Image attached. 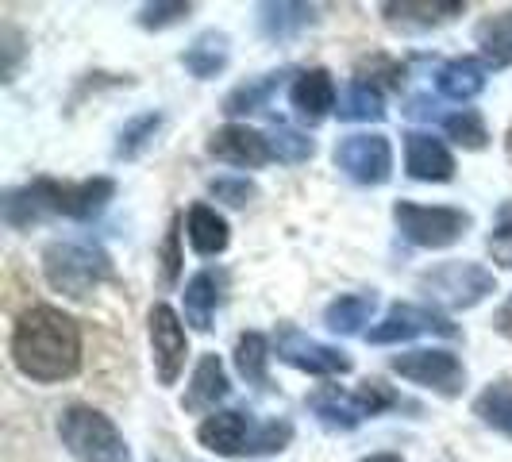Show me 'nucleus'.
Wrapping results in <instances>:
<instances>
[{
    "mask_svg": "<svg viewBox=\"0 0 512 462\" xmlns=\"http://www.w3.org/2000/svg\"><path fill=\"white\" fill-rule=\"evenodd\" d=\"M12 362L31 382H66L81 370V328L54 305H35L12 328Z\"/></svg>",
    "mask_w": 512,
    "mask_h": 462,
    "instance_id": "f257e3e1",
    "label": "nucleus"
},
{
    "mask_svg": "<svg viewBox=\"0 0 512 462\" xmlns=\"http://www.w3.org/2000/svg\"><path fill=\"white\" fill-rule=\"evenodd\" d=\"M116 193L112 178H89L77 185H62V181L39 178L20 189L4 193V224L8 228H31L39 220L51 216H66V220H93Z\"/></svg>",
    "mask_w": 512,
    "mask_h": 462,
    "instance_id": "f03ea898",
    "label": "nucleus"
},
{
    "mask_svg": "<svg viewBox=\"0 0 512 462\" xmlns=\"http://www.w3.org/2000/svg\"><path fill=\"white\" fill-rule=\"evenodd\" d=\"M43 278L62 297H89L112 278V258L93 239H54L43 251Z\"/></svg>",
    "mask_w": 512,
    "mask_h": 462,
    "instance_id": "7ed1b4c3",
    "label": "nucleus"
},
{
    "mask_svg": "<svg viewBox=\"0 0 512 462\" xmlns=\"http://www.w3.org/2000/svg\"><path fill=\"white\" fill-rule=\"evenodd\" d=\"M58 439L77 462H131L120 428L93 405H70L58 416Z\"/></svg>",
    "mask_w": 512,
    "mask_h": 462,
    "instance_id": "20e7f679",
    "label": "nucleus"
},
{
    "mask_svg": "<svg viewBox=\"0 0 512 462\" xmlns=\"http://www.w3.org/2000/svg\"><path fill=\"white\" fill-rule=\"evenodd\" d=\"M393 220L401 235L409 239L412 247L424 251H443L455 247L462 235L470 231V212L451 205H416V201H397L393 205Z\"/></svg>",
    "mask_w": 512,
    "mask_h": 462,
    "instance_id": "39448f33",
    "label": "nucleus"
},
{
    "mask_svg": "<svg viewBox=\"0 0 512 462\" xmlns=\"http://www.w3.org/2000/svg\"><path fill=\"white\" fill-rule=\"evenodd\" d=\"M420 289L443 308H474L497 289V278L478 262H443L420 278Z\"/></svg>",
    "mask_w": 512,
    "mask_h": 462,
    "instance_id": "423d86ee",
    "label": "nucleus"
},
{
    "mask_svg": "<svg viewBox=\"0 0 512 462\" xmlns=\"http://www.w3.org/2000/svg\"><path fill=\"white\" fill-rule=\"evenodd\" d=\"M274 351L285 366L301 370V374H316V378H339V374H351V359L347 351L328 347V343H316L312 335L297 332L293 324H282L274 332Z\"/></svg>",
    "mask_w": 512,
    "mask_h": 462,
    "instance_id": "0eeeda50",
    "label": "nucleus"
},
{
    "mask_svg": "<svg viewBox=\"0 0 512 462\" xmlns=\"http://www.w3.org/2000/svg\"><path fill=\"white\" fill-rule=\"evenodd\" d=\"M389 370L416 385H428L443 397H459L462 385H466V366L459 362V355L436 351V347L432 351H405L389 362Z\"/></svg>",
    "mask_w": 512,
    "mask_h": 462,
    "instance_id": "6e6552de",
    "label": "nucleus"
},
{
    "mask_svg": "<svg viewBox=\"0 0 512 462\" xmlns=\"http://www.w3.org/2000/svg\"><path fill=\"white\" fill-rule=\"evenodd\" d=\"M335 166L359 185H385L393 174V147L385 135H347L335 147Z\"/></svg>",
    "mask_w": 512,
    "mask_h": 462,
    "instance_id": "1a4fd4ad",
    "label": "nucleus"
},
{
    "mask_svg": "<svg viewBox=\"0 0 512 462\" xmlns=\"http://www.w3.org/2000/svg\"><path fill=\"white\" fill-rule=\"evenodd\" d=\"M420 335H459V328L436 312V308H424V305H393L385 312L382 320L366 332L370 343H409V339H420Z\"/></svg>",
    "mask_w": 512,
    "mask_h": 462,
    "instance_id": "9d476101",
    "label": "nucleus"
},
{
    "mask_svg": "<svg viewBox=\"0 0 512 462\" xmlns=\"http://www.w3.org/2000/svg\"><path fill=\"white\" fill-rule=\"evenodd\" d=\"M151 351H154L158 382L162 385L178 382V374L185 370V355H189V335H185L181 316L170 305L151 308Z\"/></svg>",
    "mask_w": 512,
    "mask_h": 462,
    "instance_id": "9b49d317",
    "label": "nucleus"
},
{
    "mask_svg": "<svg viewBox=\"0 0 512 462\" xmlns=\"http://www.w3.org/2000/svg\"><path fill=\"white\" fill-rule=\"evenodd\" d=\"M208 154L220 158V162H228V166H247V170L266 166V162L274 158V154H270V139H266L262 131L247 128V124H228V128L212 131Z\"/></svg>",
    "mask_w": 512,
    "mask_h": 462,
    "instance_id": "f8f14e48",
    "label": "nucleus"
},
{
    "mask_svg": "<svg viewBox=\"0 0 512 462\" xmlns=\"http://www.w3.org/2000/svg\"><path fill=\"white\" fill-rule=\"evenodd\" d=\"M308 409L316 412V420L320 424H328V428H343V432H351V428H359L362 420L370 416L366 409V401H362L359 389H339V385H320L312 397H308Z\"/></svg>",
    "mask_w": 512,
    "mask_h": 462,
    "instance_id": "ddd939ff",
    "label": "nucleus"
},
{
    "mask_svg": "<svg viewBox=\"0 0 512 462\" xmlns=\"http://www.w3.org/2000/svg\"><path fill=\"white\" fill-rule=\"evenodd\" d=\"M405 170L416 181H451L455 178V158L436 135L412 131V135H405Z\"/></svg>",
    "mask_w": 512,
    "mask_h": 462,
    "instance_id": "4468645a",
    "label": "nucleus"
},
{
    "mask_svg": "<svg viewBox=\"0 0 512 462\" xmlns=\"http://www.w3.org/2000/svg\"><path fill=\"white\" fill-rule=\"evenodd\" d=\"M251 420L243 412H212L205 424L197 428V439L205 443L208 451L224 455V459H239L247 455V443H251Z\"/></svg>",
    "mask_w": 512,
    "mask_h": 462,
    "instance_id": "2eb2a0df",
    "label": "nucleus"
},
{
    "mask_svg": "<svg viewBox=\"0 0 512 462\" xmlns=\"http://www.w3.org/2000/svg\"><path fill=\"white\" fill-rule=\"evenodd\" d=\"M224 397H228V370H224V362H220V355H201L197 370H193V382H189L185 397H181V409H216V401H224Z\"/></svg>",
    "mask_w": 512,
    "mask_h": 462,
    "instance_id": "dca6fc26",
    "label": "nucleus"
},
{
    "mask_svg": "<svg viewBox=\"0 0 512 462\" xmlns=\"http://www.w3.org/2000/svg\"><path fill=\"white\" fill-rule=\"evenodd\" d=\"M289 101H293V108L305 116L308 124H320V120L335 108L332 74H328V70H305V74L293 81Z\"/></svg>",
    "mask_w": 512,
    "mask_h": 462,
    "instance_id": "f3484780",
    "label": "nucleus"
},
{
    "mask_svg": "<svg viewBox=\"0 0 512 462\" xmlns=\"http://www.w3.org/2000/svg\"><path fill=\"white\" fill-rule=\"evenodd\" d=\"M486 81H489L486 62H478V58H455V62L439 66L436 89H439V97H447V101H455V104H466L486 89Z\"/></svg>",
    "mask_w": 512,
    "mask_h": 462,
    "instance_id": "a211bd4d",
    "label": "nucleus"
},
{
    "mask_svg": "<svg viewBox=\"0 0 512 462\" xmlns=\"http://www.w3.org/2000/svg\"><path fill=\"white\" fill-rule=\"evenodd\" d=\"M466 12V4L459 0H393V4H382V16L389 24H401V27H436L447 24Z\"/></svg>",
    "mask_w": 512,
    "mask_h": 462,
    "instance_id": "6ab92c4d",
    "label": "nucleus"
},
{
    "mask_svg": "<svg viewBox=\"0 0 512 462\" xmlns=\"http://www.w3.org/2000/svg\"><path fill=\"white\" fill-rule=\"evenodd\" d=\"M228 35L224 31H205V35H197L185 54H181V66L189 70V74L197 77V81H208V77L224 74V66H228Z\"/></svg>",
    "mask_w": 512,
    "mask_h": 462,
    "instance_id": "aec40b11",
    "label": "nucleus"
},
{
    "mask_svg": "<svg viewBox=\"0 0 512 462\" xmlns=\"http://www.w3.org/2000/svg\"><path fill=\"white\" fill-rule=\"evenodd\" d=\"M181 305H185V324H193L197 332H208L212 328V316H216V305H220V282L212 270H201L185 282V293H181Z\"/></svg>",
    "mask_w": 512,
    "mask_h": 462,
    "instance_id": "412c9836",
    "label": "nucleus"
},
{
    "mask_svg": "<svg viewBox=\"0 0 512 462\" xmlns=\"http://www.w3.org/2000/svg\"><path fill=\"white\" fill-rule=\"evenodd\" d=\"M316 24V8L312 4H262L258 8V27H262V35L266 39H293V35H301L305 27Z\"/></svg>",
    "mask_w": 512,
    "mask_h": 462,
    "instance_id": "4be33fe9",
    "label": "nucleus"
},
{
    "mask_svg": "<svg viewBox=\"0 0 512 462\" xmlns=\"http://www.w3.org/2000/svg\"><path fill=\"white\" fill-rule=\"evenodd\" d=\"M185 231H189V247L197 255H220L228 247V224L216 208L208 205H193L189 208V220H185Z\"/></svg>",
    "mask_w": 512,
    "mask_h": 462,
    "instance_id": "5701e85b",
    "label": "nucleus"
},
{
    "mask_svg": "<svg viewBox=\"0 0 512 462\" xmlns=\"http://www.w3.org/2000/svg\"><path fill=\"white\" fill-rule=\"evenodd\" d=\"M374 308H378L374 293H343V297H335L332 305L324 308V324L335 335H359L362 324H370Z\"/></svg>",
    "mask_w": 512,
    "mask_h": 462,
    "instance_id": "b1692460",
    "label": "nucleus"
},
{
    "mask_svg": "<svg viewBox=\"0 0 512 462\" xmlns=\"http://www.w3.org/2000/svg\"><path fill=\"white\" fill-rule=\"evenodd\" d=\"M285 70L282 74H262V77H251V81H243V85H235L228 97H224V116H247V112H258V108H266V101L282 89L285 81Z\"/></svg>",
    "mask_w": 512,
    "mask_h": 462,
    "instance_id": "393cba45",
    "label": "nucleus"
},
{
    "mask_svg": "<svg viewBox=\"0 0 512 462\" xmlns=\"http://www.w3.org/2000/svg\"><path fill=\"white\" fill-rule=\"evenodd\" d=\"M339 120H347V124H370V120H382L385 116V101L382 93H378V85H366V81H351L347 89H343V97H339Z\"/></svg>",
    "mask_w": 512,
    "mask_h": 462,
    "instance_id": "a878e982",
    "label": "nucleus"
},
{
    "mask_svg": "<svg viewBox=\"0 0 512 462\" xmlns=\"http://www.w3.org/2000/svg\"><path fill=\"white\" fill-rule=\"evenodd\" d=\"M474 39L493 66H512V12H493L474 27Z\"/></svg>",
    "mask_w": 512,
    "mask_h": 462,
    "instance_id": "bb28decb",
    "label": "nucleus"
},
{
    "mask_svg": "<svg viewBox=\"0 0 512 462\" xmlns=\"http://www.w3.org/2000/svg\"><path fill=\"white\" fill-rule=\"evenodd\" d=\"M158 128H162V112H143V116H135L131 124H124L120 139H116V158H124V162L139 158V154L154 143Z\"/></svg>",
    "mask_w": 512,
    "mask_h": 462,
    "instance_id": "cd10ccee",
    "label": "nucleus"
},
{
    "mask_svg": "<svg viewBox=\"0 0 512 462\" xmlns=\"http://www.w3.org/2000/svg\"><path fill=\"white\" fill-rule=\"evenodd\" d=\"M266 362H270V343L258 332L239 335V343H235V370H239L247 382L251 385L266 382Z\"/></svg>",
    "mask_w": 512,
    "mask_h": 462,
    "instance_id": "c85d7f7f",
    "label": "nucleus"
},
{
    "mask_svg": "<svg viewBox=\"0 0 512 462\" xmlns=\"http://www.w3.org/2000/svg\"><path fill=\"white\" fill-rule=\"evenodd\" d=\"M443 131L466 147V151H482L489 143V131H486V120L474 112V108H462V112H451L447 120H443Z\"/></svg>",
    "mask_w": 512,
    "mask_h": 462,
    "instance_id": "c756f323",
    "label": "nucleus"
},
{
    "mask_svg": "<svg viewBox=\"0 0 512 462\" xmlns=\"http://www.w3.org/2000/svg\"><path fill=\"white\" fill-rule=\"evenodd\" d=\"M474 412H478L486 424H493L497 432L512 436V389L509 385H489L486 393L474 401Z\"/></svg>",
    "mask_w": 512,
    "mask_h": 462,
    "instance_id": "7c9ffc66",
    "label": "nucleus"
},
{
    "mask_svg": "<svg viewBox=\"0 0 512 462\" xmlns=\"http://www.w3.org/2000/svg\"><path fill=\"white\" fill-rule=\"evenodd\" d=\"M266 139H270V154H274L278 162H285V166H301V162H308V158L316 154V143L293 128L270 131Z\"/></svg>",
    "mask_w": 512,
    "mask_h": 462,
    "instance_id": "2f4dec72",
    "label": "nucleus"
},
{
    "mask_svg": "<svg viewBox=\"0 0 512 462\" xmlns=\"http://www.w3.org/2000/svg\"><path fill=\"white\" fill-rule=\"evenodd\" d=\"M293 439V424L289 420H266L251 428V443H247V455H274L285 451V443Z\"/></svg>",
    "mask_w": 512,
    "mask_h": 462,
    "instance_id": "473e14b6",
    "label": "nucleus"
},
{
    "mask_svg": "<svg viewBox=\"0 0 512 462\" xmlns=\"http://www.w3.org/2000/svg\"><path fill=\"white\" fill-rule=\"evenodd\" d=\"M208 193H212L216 201H224V205L243 208L258 189H255V181H247V178H212L208 181Z\"/></svg>",
    "mask_w": 512,
    "mask_h": 462,
    "instance_id": "72a5a7b5",
    "label": "nucleus"
},
{
    "mask_svg": "<svg viewBox=\"0 0 512 462\" xmlns=\"http://www.w3.org/2000/svg\"><path fill=\"white\" fill-rule=\"evenodd\" d=\"M189 12H193V4H181V0H174V4H147V8L139 12V24L158 31V27L181 24Z\"/></svg>",
    "mask_w": 512,
    "mask_h": 462,
    "instance_id": "f704fd0d",
    "label": "nucleus"
},
{
    "mask_svg": "<svg viewBox=\"0 0 512 462\" xmlns=\"http://www.w3.org/2000/svg\"><path fill=\"white\" fill-rule=\"evenodd\" d=\"M489 255L497 258L505 270H512V205H505L497 216V228L489 235Z\"/></svg>",
    "mask_w": 512,
    "mask_h": 462,
    "instance_id": "c9c22d12",
    "label": "nucleus"
},
{
    "mask_svg": "<svg viewBox=\"0 0 512 462\" xmlns=\"http://www.w3.org/2000/svg\"><path fill=\"white\" fill-rule=\"evenodd\" d=\"M181 270V251H178V228H170L166 243H162V282L174 285Z\"/></svg>",
    "mask_w": 512,
    "mask_h": 462,
    "instance_id": "e433bc0d",
    "label": "nucleus"
},
{
    "mask_svg": "<svg viewBox=\"0 0 512 462\" xmlns=\"http://www.w3.org/2000/svg\"><path fill=\"white\" fill-rule=\"evenodd\" d=\"M0 39H4V81L16 74V62H20V31L16 27H4L0 31Z\"/></svg>",
    "mask_w": 512,
    "mask_h": 462,
    "instance_id": "4c0bfd02",
    "label": "nucleus"
},
{
    "mask_svg": "<svg viewBox=\"0 0 512 462\" xmlns=\"http://www.w3.org/2000/svg\"><path fill=\"white\" fill-rule=\"evenodd\" d=\"M493 324H497V332L512 335V297L501 308H497V320H493Z\"/></svg>",
    "mask_w": 512,
    "mask_h": 462,
    "instance_id": "58836bf2",
    "label": "nucleus"
},
{
    "mask_svg": "<svg viewBox=\"0 0 512 462\" xmlns=\"http://www.w3.org/2000/svg\"><path fill=\"white\" fill-rule=\"evenodd\" d=\"M366 462H405L401 455H374V459H366Z\"/></svg>",
    "mask_w": 512,
    "mask_h": 462,
    "instance_id": "ea45409f",
    "label": "nucleus"
},
{
    "mask_svg": "<svg viewBox=\"0 0 512 462\" xmlns=\"http://www.w3.org/2000/svg\"><path fill=\"white\" fill-rule=\"evenodd\" d=\"M505 151H509V158H512V128H509V139H505Z\"/></svg>",
    "mask_w": 512,
    "mask_h": 462,
    "instance_id": "a19ab883",
    "label": "nucleus"
}]
</instances>
